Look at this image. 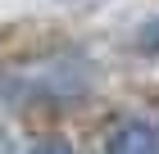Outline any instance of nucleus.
Masks as SVG:
<instances>
[{"label": "nucleus", "mask_w": 159, "mask_h": 154, "mask_svg": "<svg viewBox=\"0 0 159 154\" xmlns=\"http://www.w3.org/2000/svg\"><path fill=\"white\" fill-rule=\"evenodd\" d=\"M105 154H159V127L146 118H123L105 136Z\"/></svg>", "instance_id": "obj_1"}, {"label": "nucleus", "mask_w": 159, "mask_h": 154, "mask_svg": "<svg viewBox=\"0 0 159 154\" xmlns=\"http://www.w3.org/2000/svg\"><path fill=\"white\" fill-rule=\"evenodd\" d=\"M27 154H77V150H73L68 141H64V136H46V141H37Z\"/></svg>", "instance_id": "obj_3"}, {"label": "nucleus", "mask_w": 159, "mask_h": 154, "mask_svg": "<svg viewBox=\"0 0 159 154\" xmlns=\"http://www.w3.org/2000/svg\"><path fill=\"white\" fill-rule=\"evenodd\" d=\"M136 50H141V55H159V14L141 23V32H136Z\"/></svg>", "instance_id": "obj_2"}]
</instances>
